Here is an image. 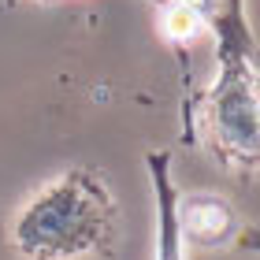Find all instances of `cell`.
<instances>
[{"label":"cell","instance_id":"obj_6","mask_svg":"<svg viewBox=\"0 0 260 260\" xmlns=\"http://www.w3.org/2000/svg\"><path fill=\"white\" fill-rule=\"evenodd\" d=\"M156 4H160V8H168V4H171V0H156Z\"/></svg>","mask_w":260,"mask_h":260},{"label":"cell","instance_id":"obj_1","mask_svg":"<svg viewBox=\"0 0 260 260\" xmlns=\"http://www.w3.org/2000/svg\"><path fill=\"white\" fill-rule=\"evenodd\" d=\"M201 26L216 34L219 71L193 97V134L223 168L260 171V45L245 19V0H201Z\"/></svg>","mask_w":260,"mask_h":260},{"label":"cell","instance_id":"obj_4","mask_svg":"<svg viewBox=\"0 0 260 260\" xmlns=\"http://www.w3.org/2000/svg\"><path fill=\"white\" fill-rule=\"evenodd\" d=\"M231 227H234V216L219 197H208V193L179 197V231L186 242L219 245L231 234Z\"/></svg>","mask_w":260,"mask_h":260},{"label":"cell","instance_id":"obj_5","mask_svg":"<svg viewBox=\"0 0 260 260\" xmlns=\"http://www.w3.org/2000/svg\"><path fill=\"white\" fill-rule=\"evenodd\" d=\"M238 245H242L245 253H256V256H260V227L242 231V234H238Z\"/></svg>","mask_w":260,"mask_h":260},{"label":"cell","instance_id":"obj_3","mask_svg":"<svg viewBox=\"0 0 260 260\" xmlns=\"http://www.w3.org/2000/svg\"><path fill=\"white\" fill-rule=\"evenodd\" d=\"M145 168L156 197V260H186V238L179 231V190L171 179V152H145Z\"/></svg>","mask_w":260,"mask_h":260},{"label":"cell","instance_id":"obj_2","mask_svg":"<svg viewBox=\"0 0 260 260\" xmlns=\"http://www.w3.org/2000/svg\"><path fill=\"white\" fill-rule=\"evenodd\" d=\"M119 208L108 182L89 168H71L38 190L11 223L22 260H78L112 253Z\"/></svg>","mask_w":260,"mask_h":260}]
</instances>
